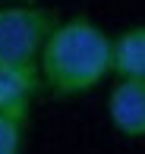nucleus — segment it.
<instances>
[{
  "label": "nucleus",
  "instance_id": "obj_5",
  "mask_svg": "<svg viewBox=\"0 0 145 154\" xmlns=\"http://www.w3.org/2000/svg\"><path fill=\"white\" fill-rule=\"evenodd\" d=\"M110 72L117 79H145V25H129L110 38Z\"/></svg>",
  "mask_w": 145,
  "mask_h": 154
},
{
  "label": "nucleus",
  "instance_id": "obj_4",
  "mask_svg": "<svg viewBox=\"0 0 145 154\" xmlns=\"http://www.w3.org/2000/svg\"><path fill=\"white\" fill-rule=\"evenodd\" d=\"M41 91L38 69H10L0 66V113L13 120H29L35 94Z\"/></svg>",
  "mask_w": 145,
  "mask_h": 154
},
{
  "label": "nucleus",
  "instance_id": "obj_3",
  "mask_svg": "<svg viewBox=\"0 0 145 154\" xmlns=\"http://www.w3.org/2000/svg\"><path fill=\"white\" fill-rule=\"evenodd\" d=\"M107 116L123 138H145V79H117L107 94Z\"/></svg>",
  "mask_w": 145,
  "mask_h": 154
},
{
  "label": "nucleus",
  "instance_id": "obj_7",
  "mask_svg": "<svg viewBox=\"0 0 145 154\" xmlns=\"http://www.w3.org/2000/svg\"><path fill=\"white\" fill-rule=\"evenodd\" d=\"M19 3H32V0H19Z\"/></svg>",
  "mask_w": 145,
  "mask_h": 154
},
{
  "label": "nucleus",
  "instance_id": "obj_1",
  "mask_svg": "<svg viewBox=\"0 0 145 154\" xmlns=\"http://www.w3.org/2000/svg\"><path fill=\"white\" fill-rule=\"evenodd\" d=\"M41 88L57 97H82L110 75V35L85 13L57 22L38 57Z\"/></svg>",
  "mask_w": 145,
  "mask_h": 154
},
{
  "label": "nucleus",
  "instance_id": "obj_6",
  "mask_svg": "<svg viewBox=\"0 0 145 154\" xmlns=\"http://www.w3.org/2000/svg\"><path fill=\"white\" fill-rule=\"evenodd\" d=\"M22 132H25L22 120H13V116L0 113V154H19L22 151Z\"/></svg>",
  "mask_w": 145,
  "mask_h": 154
},
{
  "label": "nucleus",
  "instance_id": "obj_2",
  "mask_svg": "<svg viewBox=\"0 0 145 154\" xmlns=\"http://www.w3.org/2000/svg\"><path fill=\"white\" fill-rule=\"evenodd\" d=\"M60 16L51 6L16 3L0 10V66L38 69L44 41L57 29Z\"/></svg>",
  "mask_w": 145,
  "mask_h": 154
}]
</instances>
